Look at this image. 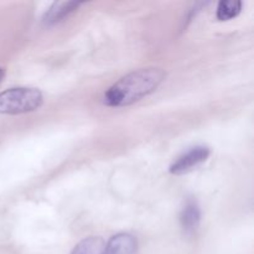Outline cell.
Returning <instances> with one entry per match:
<instances>
[{
    "label": "cell",
    "mask_w": 254,
    "mask_h": 254,
    "mask_svg": "<svg viewBox=\"0 0 254 254\" xmlns=\"http://www.w3.org/2000/svg\"><path fill=\"white\" fill-rule=\"evenodd\" d=\"M165 76L163 69L155 67L130 72L107 89L103 97L104 104L108 107L130 106L156 91Z\"/></svg>",
    "instance_id": "obj_1"
},
{
    "label": "cell",
    "mask_w": 254,
    "mask_h": 254,
    "mask_svg": "<svg viewBox=\"0 0 254 254\" xmlns=\"http://www.w3.org/2000/svg\"><path fill=\"white\" fill-rule=\"evenodd\" d=\"M44 97L40 89L30 87H14L0 92V114H22L36 111Z\"/></svg>",
    "instance_id": "obj_2"
},
{
    "label": "cell",
    "mask_w": 254,
    "mask_h": 254,
    "mask_svg": "<svg viewBox=\"0 0 254 254\" xmlns=\"http://www.w3.org/2000/svg\"><path fill=\"white\" fill-rule=\"evenodd\" d=\"M211 150L208 146L205 145H196L193 148H190L188 151L181 154L175 161L170 165V171L173 175H184L193 169L200 166L201 164L205 163L210 156Z\"/></svg>",
    "instance_id": "obj_3"
},
{
    "label": "cell",
    "mask_w": 254,
    "mask_h": 254,
    "mask_svg": "<svg viewBox=\"0 0 254 254\" xmlns=\"http://www.w3.org/2000/svg\"><path fill=\"white\" fill-rule=\"evenodd\" d=\"M201 222V210L197 201L193 197H189L184 203L180 212V223L186 235H192L197 231Z\"/></svg>",
    "instance_id": "obj_4"
},
{
    "label": "cell",
    "mask_w": 254,
    "mask_h": 254,
    "mask_svg": "<svg viewBox=\"0 0 254 254\" xmlns=\"http://www.w3.org/2000/svg\"><path fill=\"white\" fill-rule=\"evenodd\" d=\"M138 241L130 233H118L106 245L104 254H135Z\"/></svg>",
    "instance_id": "obj_5"
},
{
    "label": "cell",
    "mask_w": 254,
    "mask_h": 254,
    "mask_svg": "<svg viewBox=\"0 0 254 254\" xmlns=\"http://www.w3.org/2000/svg\"><path fill=\"white\" fill-rule=\"evenodd\" d=\"M82 4H83L82 1L54 2V4L49 7V10L45 12L44 22H46V24H55V22L61 21L64 17L68 16L71 12H73L74 10L78 9V6H81Z\"/></svg>",
    "instance_id": "obj_6"
},
{
    "label": "cell",
    "mask_w": 254,
    "mask_h": 254,
    "mask_svg": "<svg viewBox=\"0 0 254 254\" xmlns=\"http://www.w3.org/2000/svg\"><path fill=\"white\" fill-rule=\"evenodd\" d=\"M106 243L101 237H88L78 243L71 254H104Z\"/></svg>",
    "instance_id": "obj_7"
},
{
    "label": "cell",
    "mask_w": 254,
    "mask_h": 254,
    "mask_svg": "<svg viewBox=\"0 0 254 254\" xmlns=\"http://www.w3.org/2000/svg\"><path fill=\"white\" fill-rule=\"evenodd\" d=\"M242 10V2L238 0H221L217 5L216 16L220 21H228L238 16Z\"/></svg>",
    "instance_id": "obj_8"
},
{
    "label": "cell",
    "mask_w": 254,
    "mask_h": 254,
    "mask_svg": "<svg viewBox=\"0 0 254 254\" xmlns=\"http://www.w3.org/2000/svg\"><path fill=\"white\" fill-rule=\"evenodd\" d=\"M4 74H5L4 68H2V67H0V82H1V79H2V77H4Z\"/></svg>",
    "instance_id": "obj_9"
}]
</instances>
